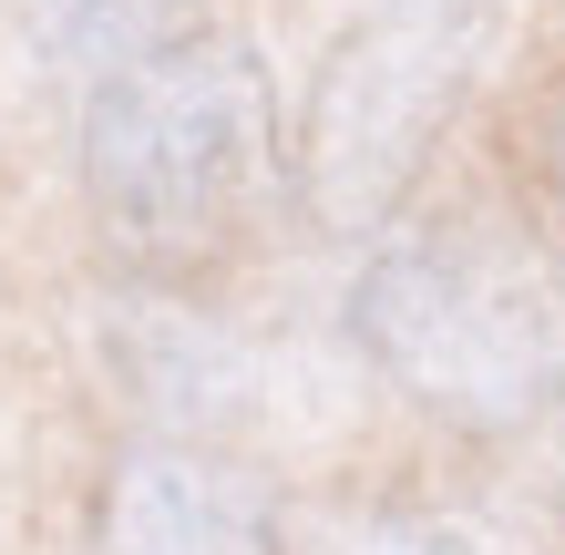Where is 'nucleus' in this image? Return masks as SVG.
<instances>
[{
	"mask_svg": "<svg viewBox=\"0 0 565 555\" xmlns=\"http://www.w3.org/2000/svg\"><path fill=\"white\" fill-rule=\"evenodd\" d=\"M278 175V104L268 62L226 31L93 83L83 114V195L135 268H195L247 226Z\"/></svg>",
	"mask_w": 565,
	"mask_h": 555,
	"instance_id": "f257e3e1",
	"label": "nucleus"
},
{
	"mask_svg": "<svg viewBox=\"0 0 565 555\" xmlns=\"http://www.w3.org/2000/svg\"><path fill=\"white\" fill-rule=\"evenodd\" d=\"M350 330L422 412L473 433H504L565 391V278L483 216L391 237L350 288Z\"/></svg>",
	"mask_w": 565,
	"mask_h": 555,
	"instance_id": "f03ea898",
	"label": "nucleus"
},
{
	"mask_svg": "<svg viewBox=\"0 0 565 555\" xmlns=\"http://www.w3.org/2000/svg\"><path fill=\"white\" fill-rule=\"evenodd\" d=\"M462 83H473V42H443L412 21H360L350 42H329L309 104H298V195L329 237H371L412 195L443 124L462 114Z\"/></svg>",
	"mask_w": 565,
	"mask_h": 555,
	"instance_id": "7ed1b4c3",
	"label": "nucleus"
},
{
	"mask_svg": "<svg viewBox=\"0 0 565 555\" xmlns=\"http://www.w3.org/2000/svg\"><path fill=\"white\" fill-rule=\"evenodd\" d=\"M93 555H278V494L206 442H145L104 483Z\"/></svg>",
	"mask_w": 565,
	"mask_h": 555,
	"instance_id": "20e7f679",
	"label": "nucleus"
},
{
	"mask_svg": "<svg viewBox=\"0 0 565 555\" xmlns=\"http://www.w3.org/2000/svg\"><path fill=\"white\" fill-rule=\"evenodd\" d=\"M31 42H42L62 73H135V62L195 42V0H31Z\"/></svg>",
	"mask_w": 565,
	"mask_h": 555,
	"instance_id": "39448f33",
	"label": "nucleus"
},
{
	"mask_svg": "<svg viewBox=\"0 0 565 555\" xmlns=\"http://www.w3.org/2000/svg\"><path fill=\"white\" fill-rule=\"evenodd\" d=\"M371 555H535V545L483 525V514H391L371 535Z\"/></svg>",
	"mask_w": 565,
	"mask_h": 555,
	"instance_id": "423d86ee",
	"label": "nucleus"
},
{
	"mask_svg": "<svg viewBox=\"0 0 565 555\" xmlns=\"http://www.w3.org/2000/svg\"><path fill=\"white\" fill-rule=\"evenodd\" d=\"M504 0H371V21H412V31H443V42H483Z\"/></svg>",
	"mask_w": 565,
	"mask_h": 555,
	"instance_id": "0eeeda50",
	"label": "nucleus"
},
{
	"mask_svg": "<svg viewBox=\"0 0 565 555\" xmlns=\"http://www.w3.org/2000/svg\"><path fill=\"white\" fill-rule=\"evenodd\" d=\"M545 175H555V206H565V114L545 124Z\"/></svg>",
	"mask_w": 565,
	"mask_h": 555,
	"instance_id": "6e6552de",
	"label": "nucleus"
}]
</instances>
